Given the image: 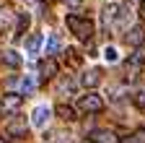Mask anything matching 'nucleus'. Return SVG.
Returning <instances> with one entry per match:
<instances>
[{"instance_id":"20","label":"nucleus","mask_w":145,"mask_h":143,"mask_svg":"<svg viewBox=\"0 0 145 143\" xmlns=\"http://www.w3.org/2000/svg\"><path fill=\"white\" fill-rule=\"evenodd\" d=\"M140 18L145 21V0H142V3H140Z\"/></svg>"},{"instance_id":"3","label":"nucleus","mask_w":145,"mask_h":143,"mask_svg":"<svg viewBox=\"0 0 145 143\" xmlns=\"http://www.w3.org/2000/svg\"><path fill=\"white\" fill-rule=\"evenodd\" d=\"M21 101H24L21 94H5V96H0V115H16L18 109H21Z\"/></svg>"},{"instance_id":"6","label":"nucleus","mask_w":145,"mask_h":143,"mask_svg":"<svg viewBox=\"0 0 145 143\" xmlns=\"http://www.w3.org/2000/svg\"><path fill=\"white\" fill-rule=\"evenodd\" d=\"M47 120H49V107H36L31 112V125L34 128H44Z\"/></svg>"},{"instance_id":"7","label":"nucleus","mask_w":145,"mask_h":143,"mask_svg":"<svg viewBox=\"0 0 145 143\" xmlns=\"http://www.w3.org/2000/svg\"><path fill=\"white\" fill-rule=\"evenodd\" d=\"M145 42V26H132L130 34H127V44H132V47H140Z\"/></svg>"},{"instance_id":"5","label":"nucleus","mask_w":145,"mask_h":143,"mask_svg":"<svg viewBox=\"0 0 145 143\" xmlns=\"http://www.w3.org/2000/svg\"><path fill=\"white\" fill-rule=\"evenodd\" d=\"M88 140L91 143H119L112 130H93V133L88 135Z\"/></svg>"},{"instance_id":"16","label":"nucleus","mask_w":145,"mask_h":143,"mask_svg":"<svg viewBox=\"0 0 145 143\" xmlns=\"http://www.w3.org/2000/svg\"><path fill=\"white\" fill-rule=\"evenodd\" d=\"M34 88H36V81H34L31 76H26V78L21 81V91H24V94H31Z\"/></svg>"},{"instance_id":"11","label":"nucleus","mask_w":145,"mask_h":143,"mask_svg":"<svg viewBox=\"0 0 145 143\" xmlns=\"http://www.w3.org/2000/svg\"><path fill=\"white\" fill-rule=\"evenodd\" d=\"M39 49H42V34H31L29 42H26V52L29 55H36Z\"/></svg>"},{"instance_id":"21","label":"nucleus","mask_w":145,"mask_h":143,"mask_svg":"<svg viewBox=\"0 0 145 143\" xmlns=\"http://www.w3.org/2000/svg\"><path fill=\"white\" fill-rule=\"evenodd\" d=\"M0 143H5V140H0Z\"/></svg>"},{"instance_id":"2","label":"nucleus","mask_w":145,"mask_h":143,"mask_svg":"<svg viewBox=\"0 0 145 143\" xmlns=\"http://www.w3.org/2000/svg\"><path fill=\"white\" fill-rule=\"evenodd\" d=\"M78 109L80 112H88V115H93V112H101L104 109V99L96 94V91H88L78 99Z\"/></svg>"},{"instance_id":"17","label":"nucleus","mask_w":145,"mask_h":143,"mask_svg":"<svg viewBox=\"0 0 145 143\" xmlns=\"http://www.w3.org/2000/svg\"><path fill=\"white\" fill-rule=\"evenodd\" d=\"M104 57H106L109 63H117V60H119V52H117L114 47H106V49H104Z\"/></svg>"},{"instance_id":"14","label":"nucleus","mask_w":145,"mask_h":143,"mask_svg":"<svg viewBox=\"0 0 145 143\" xmlns=\"http://www.w3.org/2000/svg\"><path fill=\"white\" fill-rule=\"evenodd\" d=\"M3 60H5V63H8L10 68H18V65H21V63H24V60H21V55H18V52H16V49H8V52H5V55H3Z\"/></svg>"},{"instance_id":"8","label":"nucleus","mask_w":145,"mask_h":143,"mask_svg":"<svg viewBox=\"0 0 145 143\" xmlns=\"http://www.w3.org/2000/svg\"><path fill=\"white\" fill-rule=\"evenodd\" d=\"M8 135H18V138H24V135H26V120L16 117V120L8 125Z\"/></svg>"},{"instance_id":"12","label":"nucleus","mask_w":145,"mask_h":143,"mask_svg":"<svg viewBox=\"0 0 145 143\" xmlns=\"http://www.w3.org/2000/svg\"><path fill=\"white\" fill-rule=\"evenodd\" d=\"M60 49V37H57V34H49V39H47V57H52L54 55V52H57Z\"/></svg>"},{"instance_id":"15","label":"nucleus","mask_w":145,"mask_h":143,"mask_svg":"<svg viewBox=\"0 0 145 143\" xmlns=\"http://www.w3.org/2000/svg\"><path fill=\"white\" fill-rule=\"evenodd\" d=\"M122 143H145V128H140V130H135L130 138H124Z\"/></svg>"},{"instance_id":"4","label":"nucleus","mask_w":145,"mask_h":143,"mask_svg":"<svg viewBox=\"0 0 145 143\" xmlns=\"http://www.w3.org/2000/svg\"><path fill=\"white\" fill-rule=\"evenodd\" d=\"M39 73H42V81L54 78V76H57V60H54V57L42 60V63H39Z\"/></svg>"},{"instance_id":"10","label":"nucleus","mask_w":145,"mask_h":143,"mask_svg":"<svg viewBox=\"0 0 145 143\" xmlns=\"http://www.w3.org/2000/svg\"><path fill=\"white\" fill-rule=\"evenodd\" d=\"M99 81H101V70H88V73H86V76L80 78V83H83L86 88H93V86H96Z\"/></svg>"},{"instance_id":"9","label":"nucleus","mask_w":145,"mask_h":143,"mask_svg":"<svg viewBox=\"0 0 145 143\" xmlns=\"http://www.w3.org/2000/svg\"><path fill=\"white\" fill-rule=\"evenodd\" d=\"M29 24H31L29 13H18V24H16V29H13V37H16V39H18V37H24V31L29 29Z\"/></svg>"},{"instance_id":"19","label":"nucleus","mask_w":145,"mask_h":143,"mask_svg":"<svg viewBox=\"0 0 145 143\" xmlns=\"http://www.w3.org/2000/svg\"><path fill=\"white\" fill-rule=\"evenodd\" d=\"M67 60H70V65H80V55L75 49H67Z\"/></svg>"},{"instance_id":"1","label":"nucleus","mask_w":145,"mask_h":143,"mask_svg":"<svg viewBox=\"0 0 145 143\" xmlns=\"http://www.w3.org/2000/svg\"><path fill=\"white\" fill-rule=\"evenodd\" d=\"M65 24H67V29L75 34L78 39H83V42H88L91 37H93V29H96L91 18H80V16H72V13L65 18Z\"/></svg>"},{"instance_id":"18","label":"nucleus","mask_w":145,"mask_h":143,"mask_svg":"<svg viewBox=\"0 0 145 143\" xmlns=\"http://www.w3.org/2000/svg\"><path fill=\"white\" fill-rule=\"evenodd\" d=\"M140 109H145V88H140V91H135V99H132Z\"/></svg>"},{"instance_id":"13","label":"nucleus","mask_w":145,"mask_h":143,"mask_svg":"<svg viewBox=\"0 0 145 143\" xmlns=\"http://www.w3.org/2000/svg\"><path fill=\"white\" fill-rule=\"evenodd\" d=\"M57 115L62 117V120H75V109H72V107L70 104H57Z\"/></svg>"}]
</instances>
